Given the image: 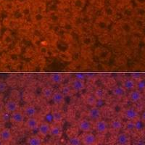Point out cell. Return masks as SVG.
<instances>
[{
  "label": "cell",
  "instance_id": "1",
  "mask_svg": "<svg viewBox=\"0 0 145 145\" xmlns=\"http://www.w3.org/2000/svg\"><path fill=\"white\" fill-rule=\"evenodd\" d=\"M10 120L12 123L16 125H21L25 123V116L23 112L18 110L10 114Z\"/></svg>",
  "mask_w": 145,
  "mask_h": 145
},
{
  "label": "cell",
  "instance_id": "2",
  "mask_svg": "<svg viewBox=\"0 0 145 145\" xmlns=\"http://www.w3.org/2000/svg\"><path fill=\"white\" fill-rule=\"evenodd\" d=\"M4 108H5L7 113L11 114L15 111L19 110L20 105H19L18 101L15 100V99H10L5 102V104L4 105Z\"/></svg>",
  "mask_w": 145,
  "mask_h": 145
},
{
  "label": "cell",
  "instance_id": "3",
  "mask_svg": "<svg viewBox=\"0 0 145 145\" xmlns=\"http://www.w3.org/2000/svg\"><path fill=\"white\" fill-rule=\"evenodd\" d=\"M87 116L89 120L95 122L97 120L101 119V117H102V111H101L100 108L97 107V106L91 107L89 110H88Z\"/></svg>",
  "mask_w": 145,
  "mask_h": 145
},
{
  "label": "cell",
  "instance_id": "4",
  "mask_svg": "<svg viewBox=\"0 0 145 145\" xmlns=\"http://www.w3.org/2000/svg\"><path fill=\"white\" fill-rule=\"evenodd\" d=\"M50 127H51V124L46 122V121L40 123L39 125L38 129H37L39 136L43 138L47 137L48 135H50Z\"/></svg>",
  "mask_w": 145,
  "mask_h": 145
},
{
  "label": "cell",
  "instance_id": "5",
  "mask_svg": "<svg viewBox=\"0 0 145 145\" xmlns=\"http://www.w3.org/2000/svg\"><path fill=\"white\" fill-rule=\"evenodd\" d=\"M109 125L105 120L99 119L94 122V129L99 134H105L107 132Z\"/></svg>",
  "mask_w": 145,
  "mask_h": 145
},
{
  "label": "cell",
  "instance_id": "6",
  "mask_svg": "<svg viewBox=\"0 0 145 145\" xmlns=\"http://www.w3.org/2000/svg\"><path fill=\"white\" fill-rule=\"evenodd\" d=\"M81 139L83 145H94L95 144L96 141H97L95 135L91 132L84 133Z\"/></svg>",
  "mask_w": 145,
  "mask_h": 145
},
{
  "label": "cell",
  "instance_id": "7",
  "mask_svg": "<svg viewBox=\"0 0 145 145\" xmlns=\"http://www.w3.org/2000/svg\"><path fill=\"white\" fill-rule=\"evenodd\" d=\"M78 127L82 132L87 133V132H91V130L92 129V123L89 119H81L78 123Z\"/></svg>",
  "mask_w": 145,
  "mask_h": 145
},
{
  "label": "cell",
  "instance_id": "8",
  "mask_svg": "<svg viewBox=\"0 0 145 145\" xmlns=\"http://www.w3.org/2000/svg\"><path fill=\"white\" fill-rule=\"evenodd\" d=\"M25 126L26 129L30 131H35L38 129L39 125L40 123L39 120L36 118V117L33 118H27L26 120H25Z\"/></svg>",
  "mask_w": 145,
  "mask_h": 145
},
{
  "label": "cell",
  "instance_id": "9",
  "mask_svg": "<svg viewBox=\"0 0 145 145\" xmlns=\"http://www.w3.org/2000/svg\"><path fill=\"white\" fill-rule=\"evenodd\" d=\"M12 134L10 129L4 128L0 130V141L2 142H7L12 140Z\"/></svg>",
  "mask_w": 145,
  "mask_h": 145
},
{
  "label": "cell",
  "instance_id": "10",
  "mask_svg": "<svg viewBox=\"0 0 145 145\" xmlns=\"http://www.w3.org/2000/svg\"><path fill=\"white\" fill-rule=\"evenodd\" d=\"M71 87L72 91H74L76 92H79L81 91L84 90L86 87V84H85V81H80L74 78L71 81Z\"/></svg>",
  "mask_w": 145,
  "mask_h": 145
},
{
  "label": "cell",
  "instance_id": "11",
  "mask_svg": "<svg viewBox=\"0 0 145 145\" xmlns=\"http://www.w3.org/2000/svg\"><path fill=\"white\" fill-rule=\"evenodd\" d=\"M23 112L25 115V118L36 117L37 114V109L33 105H28L25 106Z\"/></svg>",
  "mask_w": 145,
  "mask_h": 145
},
{
  "label": "cell",
  "instance_id": "12",
  "mask_svg": "<svg viewBox=\"0 0 145 145\" xmlns=\"http://www.w3.org/2000/svg\"><path fill=\"white\" fill-rule=\"evenodd\" d=\"M65 97L63 95L61 91H54L51 100L52 101L54 104L59 105L65 102Z\"/></svg>",
  "mask_w": 145,
  "mask_h": 145
},
{
  "label": "cell",
  "instance_id": "13",
  "mask_svg": "<svg viewBox=\"0 0 145 145\" xmlns=\"http://www.w3.org/2000/svg\"><path fill=\"white\" fill-rule=\"evenodd\" d=\"M52 112V120L54 124H57V125H60L63 121V115L60 111L59 110H53Z\"/></svg>",
  "mask_w": 145,
  "mask_h": 145
},
{
  "label": "cell",
  "instance_id": "14",
  "mask_svg": "<svg viewBox=\"0 0 145 145\" xmlns=\"http://www.w3.org/2000/svg\"><path fill=\"white\" fill-rule=\"evenodd\" d=\"M62 134H63V131H62L61 127L59 126V125H57V124L51 125L50 135L54 137H60Z\"/></svg>",
  "mask_w": 145,
  "mask_h": 145
},
{
  "label": "cell",
  "instance_id": "15",
  "mask_svg": "<svg viewBox=\"0 0 145 145\" xmlns=\"http://www.w3.org/2000/svg\"><path fill=\"white\" fill-rule=\"evenodd\" d=\"M27 145H43L42 138L39 136H31L27 140Z\"/></svg>",
  "mask_w": 145,
  "mask_h": 145
},
{
  "label": "cell",
  "instance_id": "16",
  "mask_svg": "<svg viewBox=\"0 0 145 145\" xmlns=\"http://www.w3.org/2000/svg\"><path fill=\"white\" fill-rule=\"evenodd\" d=\"M117 143L118 145H128L129 143V137L125 133H120L118 135Z\"/></svg>",
  "mask_w": 145,
  "mask_h": 145
},
{
  "label": "cell",
  "instance_id": "17",
  "mask_svg": "<svg viewBox=\"0 0 145 145\" xmlns=\"http://www.w3.org/2000/svg\"><path fill=\"white\" fill-rule=\"evenodd\" d=\"M54 93L52 89L49 86H45L41 89V96L46 100H50L52 99V94Z\"/></svg>",
  "mask_w": 145,
  "mask_h": 145
},
{
  "label": "cell",
  "instance_id": "18",
  "mask_svg": "<svg viewBox=\"0 0 145 145\" xmlns=\"http://www.w3.org/2000/svg\"><path fill=\"white\" fill-rule=\"evenodd\" d=\"M50 81L52 84L55 85H59L62 84L63 81V75L59 73H52L50 75Z\"/></svg>",
  "mask_w": 145,
  "mask_h": 145
},
{
  "label": "cell",
  "instance_id": "19",
  "mask_svg": "<svg viewBox=\"0 0 145 145\" xmlns=\"http://www.w3.org/2000/svg\"><path fill=\"white\" fill-rule=\"evenodd\" d=\"M138 116V112L134 110V108H128L125 112V116L129 120H133L134 119L137 118Z\"/></svg>",
  "mask_w": 145,
  "mask_h": 145
},
{
  "label": "cell",
  "instance_id": "20",
  "mask_svg": "<svg viewBox=\"0 0 145 145\" xmlns=\"http://www.w3.org/2000/svg\"><path fill=\"white\" fill-rule=\"evenodd\" d=\"M109 125H110V127L112 129H113V130L118 131L122 129L123 123L122 122H121V120H118V119H113V120L110 123Z\"/></svg>",
  "mask_w": 145,
  "mask_h": 145
},
{
  "label": "cell",
  "instance_id": "21",
  "mask_svg": "<svg viewBox=\"0 0 145 145\" xmlns=\"http://www.w3.org/2000/svg\"><path fill=\"white\" fill-rule=\"evenodd\" d=\"M125 89L123 86H116L112 90V93L116 97H121L125 93Z\"/></svg>",
  "mask_w": 145,
  "mask_h": 145
},
{
  "label": "cell",
  "instance_id": "22",
  "mask_svg": "<svg viewBox=\"0 0 145 145\" xmlns=\"http://www.w3.org/2000/svg\"><path fill=\"white\" fill-rule=\"evenodd\" d=\"M135 86V82L134 80L127 79L123 84V87L125 90H132Z\"/></svg>",
  "mask_w": 145,
  "mask_h": 145
},
{
  "label": "cell",
  "instance_id": "23",
  "mask_svg": "<svg viewBox=\"0 0 145 145\" xmlns=\"http://www.w3.org/2000/svg\"><path fill=\"white\" fill-rule=\"evenodd\" d=\"M141 93L137 90L132 91L130 94V99L133 102H137L138 101L140 100L141 99Z\"/></svg>",
  "mask_w": 145,
  "mask_h": 145
},
{
  "label": "cell",
  "instance_id": "24",
  "mask_svg": "<svg viewBox=\"0 0 145 145\" xmlns=\"http://www.w3.org/2000/svg\"><path fill=\"white\" fill-rule=\"evenodd\" d=\"M97 98L94 97V94H88L86 97V103L90 107H94L96 105Z\"/></svg>",
  "mask_w": 145,
  "mask_h": 145
},
{
  "label": "cell",
  "instance_id": "25",
  "mask_svg": "<svg viewBox=\"0 0 145 145\" xmlns=\"http://www.w3.org/2000/svg\"><path fill=\"white\" fill-rule=\"evenodd\" d=\"M68 143L70 145H81V139L80 137H77V136H74L69 138Z\"/></svg>",
  "mask_w": 145,
  "mask_h": 145
},
{
  "label": "cell",
  "instance_id": "26",
  "mask_svg": "<svg viewBox=\"0 0 145 145\" xmlns=\"http://www.w3.org/2000/svg\"><path fill=\"white\" fill-rule=\"evenodd\" d=\"M72 5L76 10H81L85 5V0H72Z\"/></svg>",
  "mask_w": 145,
  "mask_h": 145
},
{
  "label": "cell",
  "instance_id": "27",
  "mask_svg": "<svg viewBox=\"0 0 145 145\" xmlns=\"http://www.w3.org/2000/svg\"><path fill=\"white\" fill-rule=\"evenodd\" d=\"M94 97L97 98V99H102L105 96V91L104 90L101 88L96 89L94 94Z\"/></svg>",
  "mask_w": 145,
  "mask_h": 145
},
{
  "label": "cell",
  "instance_id": "28",
  "mask_svg": "<svg viewBox=\"0 0 145 145\" xmlns=\"http://www.w3.org/2000/svg\"><path fill=\"white\" fill-rule=\"evenodd\" d=\"M71 91H72V89H71V86H64L62 88L61 92L63 93L65 97H66V96H69L71 94Z\"/></svg>",
  "mask_w": 145,
  "mask_h": 145
},
{
  "label": "cell",
  "instance_id": "29",
  "mask_svg": "<svg viewBox=\"0 0 145 145\" xmlns=\"http://www.w3.org/2000/svg\"><path fill=\"white\" fill-rule=\"evenodd\" d=\"M75 78L78 80H80V81H85L86 80V75H84V73H76L75 75Z\"/></svg>",
  "mask_w": 145,
  "mask_h": 145
},
{
  "label": "cell",
  "instance_id": "30",
  "mask_svg": "<svg viewBox=\"0 0 145 145\" xmlns=\"http://www.w3.org/2000/svg\"><path fill=\"white\" fill-rule=\"evenodd\" d=\"M127 129L129 131H132L135 129V123H134L132 120H129V122L127 123L126 125Z\"/></svg>",
  "mask_w": 145,
  "mask_h": 145
},
{
  "label": "cell",
  "instance_id": "31",
  "mask_svg": "<svg viewBox=\"0 0 145 145\" xmlns=\"http://www.w3.org/2000/svg\"><path fill=\"white\" fill-rule=\"evenodd\" d=\"M46 122L49 123H51L53 122L52 120V112H49L45 116V120Z\"/></svg>",
  "mask_w": 145,
  "mask_h": 145
},
{
  "label": "cell",
  "instance_id": "32",
  "mask_svg": "<svg viewBox=\"0 0 145 145\" xmlns=\"http://www.w3.org/2000/svg\"><path fill=\"white\" fill-rule=\"evenodd\" d=\"M7 84H5L3 81H0V91L1 92H5V91L7 90Z\"/></svg>",
  "mask_w": 145,
  "mask_h": 145
},
{
  "label": "cell",
  "instance_id": "33",
  "mask_svg": "<svg viewBox=\"0 0 145 145\" xmlns=\"http://www.w3.org/2000/svg\"><path fill=\"white\" fill-rule=\"evenodd\" d=\"M138 88L139 89H144L145 88V81H140L138 83Z\"/></svg>",
  "mask_w": 145,
  "mask_h": 145
},
{
  "label": "cell",
  "instance_id": "34",
  "mask_svg": "<svg viewBox=\"0 0 145 145\" xmlns=\"http://www.w3.org/2000/svg\"><path fill=\"white\" fill-rule=\"evenodd\" d=\"M142 124L143 123H142V121H137V123H135V129H141L142 127Z\"/></svg>",
  "mask_w": 145,
  "mask_h": 145
},
{
  "label": "cell",
  "instance_id": "35",
  "mask_svg": "<svg viewBox=\"0 0 145 145\" xmlns=\"http://www.w3.org/2000/svg\"><path fill=\"white\" fill-rule=\"evenodd\" d=\"M16 2L20 5H25L27 2V0H16Z\"/></svg>",
  "mask_w": 145,
  "mask_h": 145
},
{
  "label": "cell",
  "instance_id": "36",
  "mask_svg": "<svg viewBox=\"0 0 145 145\" xmlns=\"http://www.w3.org/2000/svg\"><path fill=\"white\" fill-rule=\"evenodd\" d=\"M136 145H145V142H144V141L140 140V141H138V142H137V144H136Z\"/></svg>",
  "mask_w": 145,
  "mask_h": 145
},
{
  "label": "cell",
  "instance_id": "37",
  "mask_svg": "<svg viewBox=\"0 0 145 145\" xmlns=\"http://www.w3.org/2000/svg\"><path fill=\"white\" fill-rule=\"evenodd\" d=\"M142 121H144V122L145 123V111L143 112V113H142Z\"/></svg>",
  "mask_w": 145,
  "mask_h": 145
},
{
  "label": "cell",
  "instance_id": "38",
  "mask_svg": "<svg viewBox=\"0 0 145 145\" xmlns=\"http://www.w3.org/2000/svg\"><path fill=\"white\" fill-rule=\"evenodd\" d=\"M3 107H4L3 104H2V102H1V101H0V111L2 110V109H3Z\"/></svg>",
  "mask_w": 145,
  "mask_h": 145
},
{
  "label": "cell",
  "instance_id": "39",
  "mask_svg": "<svg viewBox=\"0 0 145 145\" xmlns=\"http://www.w3.org/2000/svg\"><path fill=\"white\" fill-rule=\"evenodd\" d=\"M137 1L138 2V3H141V4H143L144 2H145V0H137Z\"/></svg>",
  "mask_w": 145,
  "mask_h": 145
},
{
  "label": "cell",
  "instance_id": "40",
  "mask_svg": "<svg viewBox=\"0 0 145 145\" xmlns=\"http://www.w3.org/2000/svg\"><path fill=\"white\" fill-rule=\"evenodd\" d=\"M133 77H136V78H138V77H140V75L139 74H133Z\"/></svg>",
  "mask_w": 145,
  "mask_h": 145
},
{
  "label": "cell",
  "instance_id": "41",
  "mask_svg": "<svg viewBox=\"0 0 145 145\" xmlns=\"http://www.w3.org/2000/svg\"><path fill=\"white\" fill-rule=\"evenodd\" d=\"M43 145H53V144H50V143H46V144H43Z\"/></svg>",
  "mask_w": 145,
  "mask_h": 145
},
{
  "label": "cell",
  "instance_id": "42",
  "mask_svg": "<svg viewBox=\"0 0 145 145\" xmlns=\"http://www.w3.org/2000/svg\"><path fill=\"white\" fill-rule=\"evenodd\" d=\"M2 5V1H1V0H0V7H1Z\"/></svg>",
  "mask_w": 145,
  "mask_h": 145
},
{
  "label": "cell",
  "instance_id": "43",
  "mask_svg": "<svg viewBox=\"0 0 145 145\" xmlns=\"http://www.w3.org/2000/svg\"><path fill=\"white\" fill-rule=\"evenodd\" d=\"M1 129H2V128H1V125H0V130H1Z\"/></svg>",
  "mask_w": 145,
  "mask_h": 145
}]
</instances>
